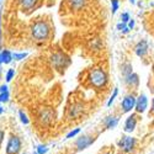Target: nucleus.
Masks as SVG:
<instances>
[{"mask_svg": "<svg viewBox=\"0 0 154 154\" xmlns=\"http://www.w3.org/2000/svg\"><path fill=\"white\" fill-rule=\"evenodd\" d=\"M134 105H136V97L133 95H127L123 100H122V104H121V107H122V112H130L134 109Z\"/></svg>", "mask_w": 154, "mask_h": 154, "instance_id": "7", "label": "nucleus"}, {"mask_svg": "<svg viewBox=\"0 0 154 154\" xmlns=\"http://www.w3.org/2000/svg\"><path fill=\"white\" fill-rule=\"evenodd\" d=\"M125 29H126V25H125L123 22H122V23H119V25H117V30H120V31H123Z\"/></svg>", "mask_w": 154, "mask_h": 154, "instance_id": "30", "label": "nucleus"}, {"mask_svg": "<svg viewBox=\"0 0 154 154\" xmlns=\"http://www.w3.org/2000/svg\"><path fill=\"white\" fill-rule=\"evenodd\" d=\"M136 126H137V117H136V115H132V116H130L125 122V132L130 133V132L134 131Z\"/></svg>", "mask_w": 154, "mask_h": 154, "instance_id": "10", "label": "nucleus"}, {"mask_svg": "<svg viewBox=\"0 0 154 154\" xmlns=\"http://www.w3.org/2000/svg\"><path fill=\"white\" fill-rule=\"evenodd\" d=\"M40 120L42 121V123H49L53 120V112L51 109H43L40 113Z\"/></svg>", "mask_w": 154, "mask_h": 154, "instance_id": "12", "label": "nucleus"}, {"mask_svg": "<svg viewBox=\"0 0 154 154\" xmlns=\"http://www.w3.org/2000/svg\"><path fill=\"white\" fill-rule=\"evenodd\" d=\"M38 0H20V5L23 10H30L32 9Z\"/></svg>", "mask_w": 154, "mask_h": 154, "instance_id": "15", "label": "nucleus"}, {"mask_svg": "<svg viewBox=\"0 0 154 154\" xmlns=\"http://www.w3.org/2000/svg\"><path fill=\"white\" fill-rule=\"evenodd\" d=\"M126 83L128 85H132V86H137L138 83H139V79H138V75L137 74H133L131 73L130 75L126 76Z\"/></svg>", "mask_w": 154, "mask_h": 154, "instance_id": "14", "label": "nucleus"}, {"mask_svg": "<svg viewBox=\"0 0 154 154\" xmlns=\"http://www.w3.org/2000/svg\"><path fill=\"white\" fill-rule=\"evenodd\" d=\"M23 154H26V153H23Z\"/></svg>", "mask_w": 154, "mask_h": 154, "instance_id": "37", "label": "nucleus"}, {"mask_svg": "<svg viewBox=\"0 0 154 154\" xmlns=\"http://www.w3.org/2000/svg\"><path fill=\"white\" fill-rule=\"evenodd\" d=\"M121 20H122L123 23L128 22V21H130V14H128V12H123V14L121 15Z\"/></svg>", "mask_w": 154, "mask_h": 154, "instance_id": "27", "label": "nucleus"}, {"mask_svg": "<svg viewBox=\"0 0 154 154\" xmlns=\"http://www.w3.org/2000/svg\"><path fill=\"white\" fill-rule=\"evenodd\" d=\"M105 154H110V153H105Z\"/></svg>", "mask_w": 154, "mask_h": 154, "instance_id": "36", "label": "nucleus"}, {"mask_svg": "<svg viewBox=\"0 0 154 154\" xmlns=\"http://www.w3.org/2000/svg\"><path fill=\"white\" fill-rule=\"evenodd\" d=\"M133 27H134V20H131L130 19V21H128V29L132 30Z\"/></svg>", "mask_w": 154, "mask_h": 154, "instance_id": "28", "label": "nucleus"}, {"mask_svg": "<svg viewBox=\"0 0 154 154\" xmlns=\"http://www.w3.org/2000/svg\"><path fill=\"white\" fill-rule=\"evenodd\" d=\"M89 80H90V84L94 88L100 89V88L106 85V83H107V75H106L105 70H102L100 68H96V69L91 70L90 76H89Z\"/></svg>", "mask_w": 154, "mask_h": 154, "instance_id": "1", "label": "nucleus"}, {"mask_svg": "<svg viewBox=\"0 0 154 154\" xmlns=\"http://www.w3.org/2000/svg\"><path fill=\"white\" fill-rule=\"evenodd\" d=\"M148 107V99L144 94H140L138 96V99H136V105L134 109L138 113H143Z\"/></svg>", "mask_w": 154, "mask_h": 154, "instance_id": "8", "label": "nucleus"}, {"mask_svg": "<svg viewBox=\"0 0 154 154\" xmlns=\"http://www.w3.org/2000/svg\"><path fill=\"white\" fill-rule=\"evenodd\" d=\"M21 150V139L17 136H10L6 144V154H19Z\"/></svg>", "mask_w": 154, "mask_h": 154, "instance_id": "3", "label": "nucleus"}, {"mask_svg": "<svg viewBox=\"0 0 154 154\" xmlns=\"http://www.w3.org/2000/svg\"><path fill=\"white\" fill-rule=\"evenodd\" d=\"M19 116H20V121L23 123V125H27L30 121H29V119H27V116H26V113H25L22 110H20L19 111Z\"/></svg>", "mask_w": 154, "mask_h": 154, "instance_id": "18", "label": "nucleus"}, {"mask_svg": "<svg viewBox=\"0 0 154 154\" xmlns=\"http://www.w3.org/2000/svg\"><path fill=\"white\" fill-rule=\"evenodd\" d=\"M117 94H119V89L116 88V89H115V90H113V94H112V96L110 97V100H109V102H107V106H111V105H112V102H113L115 97L117 96Z\"/></svg>", "mask_w": 154, "mask_h": 154, "instance_id": "25", "label": "nucleus"}, {"mask_svg": "<svg viewBox=\"0 0 154 154\" xmlns=\"http://www.w3.org/2000/svg\"><path fill=\"white\" fill-rule=\"evenodd\" d=\"M119 123V119L116 116H107L104 120V125L106 127V130H111V128H115Z\"/></svg>", "mask_w": 154, "mask_h": 154, "instance_id": "13", "label": "nucleus"}, {"mask_svg": "<svg viewBox=\"0 0 154 154\" xmlns=\"http://www.w3.org/2000/svg\"><path fill=\"white\" fill-rule=\"evenodd\" d=\"M69 2H70V4H72L73 8L78 9V8H82V6L85 4L86 0H69Z\"/></svg>", "mask_w": 154, "mask_h": 154, "instance_id": "17", "label": "nucleus"}, {"mask_svg": "<svg viewBox=\"0 0 154 154\" xmlns=\"http://www.w3.org/2000/svg\"><path fill=\"white\" fill-rule=\"evenodd\" d=\"M49 35V26L45 21H37L32 26V36L37 41H43Z\"/></svg>", "mask_w": 154, "mask_h": 154, "instance_id": "2", "label": "nucleus"}, {"mask_svg": "<svg viewBox=\"0 0 154 154\" xmlns=\"http://www.w3.org/2000/svg\"><path fill=\"white\" fill-rule=\"evenodd\" d=\"M5 91H8V86L6 85H2L0 86V93H5Z\"/></svg>", "mask_w": 154, "mask_h": 154, "instance_id": "31", "label": "nucleus"}, {"mask_svg": "<svg viewBox=\"0 0 154 154\" xmlns=\"http://www.w3.org/2000/svg\"><path fill=\"white\" fill-rule=\"evenodd\" d=\"M111 4H112V14H116L117 10H119V0H111Z\"/></svg>", "mask_w": 154, "mask_h": 154, "instance_id": "21", "label": "nucleus"}, {"mask_svg": "<svg viewBox=\"0 0 154 154\" xmlns=\"http://www.w3.org/2000/svg\"><path fill=\"white\" fill-rule=\"evenodd\" d=\"M94 142H95V138L94 137H91V136H83V137L76 139V142H75L76 150H84L88 147H90Z\"/></svg>", "mask_w": 154, "mask_h": 154, "instance_id": "5", "label": "nucleus"}, {"mask_svg": "<svg viewBox=\"0 0 154 154\" xmlns=\"http://www.w3.org/2000/svg\"><path fill=\"white\" fill-rule=\"evenodd\" d=\"M9 101V91L0 93V102H8Z\"/></svg>", "mask_w": 154, "mask_h": 154, "instance_id": "24", "label": "nucleus"}, {"mask_svg": "<svg viewBox=\"0 0 154 154\" xmlns=\"http://www.w3.org/2000/svg\"><path fill=\"white\" fill-rule=\"evenodd\" d=\"M52 63L57 69H62V68H66L69 64V59L62 53H56L52 56Z\"/></svg>", "mask_w": 154, "mask_h": 154, "instance_id": "6", "label": "nucleus"}, {"mask_svg": "<svg viewBox=\"0 0 154 154\" xmlns=\"http://www.w3.org/2000/svg\"><path fill=\"white\" fill-rule=\"evenodd\" d=\"M122 73L125 74V76L130 75V74L132 73V67H131V64H126V66H123V70H122Z\"/></svg>", "mask_w": 154, "mask_h": 154, "instance_id": "20", "label": "nucleus"}, {"mask_svg": "<svg viewBox=\"0 0 154 154\" xmlns=\"http://www.w3.org/2000/svg\"><path fill=\"white\" fill-rule=\"evenodd\" d=\"M3 112H4V109H3V107H2V106H0V115H2V113H3Z\"/></svg>", "mask_w": 154, "mask_h": 154, "instance_id": "33", "label": "nucleus"}, {"mask_svg": "<svg viewBox=\"0 0 154 154\" xmlns=\"http://www.w3.org/2000/svg\"><path fill=\"white\" fill-rule=\"evenodd\" d=\"M47 152H48V148H47V146H43V144H40L36 149L37 154H46Z\"/></svg>", "mask_w": 154, "mask_h": 154, "instance_id": "19", "label": "nucleus"}, {"mask_svg": "<svg viewBox=\"0 0 154 154\" xmlns=\"http://www.w3.org/2000/svg\"><path fill=\"white\" fill-rule=\"evenodd\" d=\"M136 146V139L132 137L125 136L119 140V148L125 153H131L134 149Z\"/></svg>", "mask_w": 154, "mask_h": 154, "instance_id": "4", "label": "nucleus"}, {"mask_svg": "<svg viewBox=\"0 0 154 154\" xmlns=\"http://www.w3.org/2000/svg\"><path fill=\"white\" fill-rule=\"evenodd\" d=\"M152 111L154 112V99H153V104H152Z\"/></svg>", "mask_w": 154, "mask_h": 154, "instance_id": "32", "label": "nucleus"}, {"mask_svg": "<svg viewBox=\"0 0 154 154\" xmlns=\"http://www.w3.org/2000/svg\"><path fill=\"white\" fill-rule=\"evenodd\" d=\"M147 51H148V45L146 41H140L137 43V46L134 47V52L138 57H144L147 54Z\"/></svg>", "mask_w": 154, "mask_h": 154, "instance_id": "11", "label": "nucleus"}, {"mask_svg": "<svg viewBox=\"0 0 154 154\" xmlns=\"http://www.w3.org/2000/svg\"><path fill=\"white\" fill-rule=\"evenodd\" d=\"M0 53H2V62L4 64H9L12 60V53L9 52L8 49H4L3 52H0Z\"/></svg>", "mask_w": 154, "mask_h": 154, "instance_id": "16", "label": "nucleus"}, {"mask_svg": "<svg viewBox=\"0 0 154 154\" xmlns=\"http://www.w3.org/2000/svg\"><path fill=\"white\" fill-rule=\"evenodd\" d=\"M83 111H84V109H83V106L80 105V104H75V105H73L69 110H68V117L69 119H76V117H79L80 115L83 113Z\"/></svg>", "mask_w": 154, "mask_h": 154, "instance_id": "9", "label": "nucleus"}, {"mask_svg": "<svg viewBox=\"0 0 154 154\" xmlns=\"http://www.w3.org/2000/svg\"><path fill=\"white\" fill-rule=\"evenodd\" d=\"M14 75H15V70L14 69H9L8 73H6V82H11L12 78H14Z\"/></svg>", "mask_w": 154, "mask_h": 154, "instance_id": "22", "label": "nucleus"}, {"mask_svg": "<svg viewBox=\"0 0 154 154\" xmlns=\"http://www.w3.org/2000/svg\"><path fill=\"white\" fill-rule=\"evenodd\" d=\"M25 57H26V53H14L12 54V59H15V60H21Z\"/></svg>", "mask_w": 154, "mask_h": 154, "instance_id": "26", "label": "nucleus"}, {"mask_svg": "<svg viewBox=\"0 0 154 154\" xmlns=\"http://www.w3.org/2000/svg\"><path fill=\"white\" fill-rule=\"evenodd\" d=\"M0 64H3V62H2V53H0Z\"/></svg>", "mask_w": 154, "mask_h": 154, "instance_id": "35", "label": "nucleus"}, {"mask_svg": "<svg viewBox=\"0 0 154 154\" xmlns=\"http://www.w3.org/2000/svg\"><path fill=\"white\" fill-rule=\"evenodd\" d=\"M130 3H131V4H134V3H136V0H130Z\"/></svg>", "mask_w": 154, "mask_h": 154, "instance_id": "34", "label": "nucleus"}, {"mask_svg": "<svg viewBox=\"0 0 154 154\" xmlns=\"http://www.w3.org/2000/svg\"><path fill=\"white\" fill-rule=\"evenodd\" d=\"M4 136H5V132H4V131H2V130H0V146H2L3 140H4Z\"/></svg>", "mask_w": 154, "mask_h": 154, "instance_id": "29", "label": "nucleus"}, {"mask_svg": "<svg viewBox=\"0 0 154 154\" xmlns=\"http://www.w3.org/2000/svg\"><path fill=\"white\" fill-rule=\"evenodd\" d=\"M80 132V128H75V130H73V131H70L68 134H67V139H70V138H73V137H75L76 134H78Z\"/></svg>", "mask_w": 154, "mask_h": 154, "instance_id": "23", "label": "nucleus"}]
</instances>
